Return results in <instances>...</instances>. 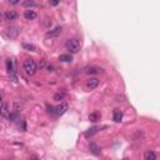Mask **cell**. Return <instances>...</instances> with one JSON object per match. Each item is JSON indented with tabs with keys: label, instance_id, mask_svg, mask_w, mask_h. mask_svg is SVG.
Here are the masks:
<instances>
[{
	"label": "cell",
	"instance_id": "obj_9",
	"mask_svg": "<svg viewBox=\"0 0 160 160\" xmlns=\"http://www.w3.org/2000/svg\"><path fill=\"white\" fill-rule=\"evenodd\" d=\"M4 16H5V20H9V21H13V20H16L18 18V13L15 10H8L5 14H4Z\"/></svg>",
	"mask_w": 160,
	"mask_h": 160
},
{
	"label": "cell",
	"instance_id": "obj_26",
	"mask_svg": "<svg viewBox=\"0 0 160 160\" xmlns=\"http://www.w3.org/2000/svg\"><path fill=\"white\" fill-rule=\"evenodd\" d=\"M0 101H1V95H0Z\"/></svg>",
	"mask_w": 160,
	"mask_h": 160
},
{
	"label": "cell",
	"instance_id": "obj_18",
	"mask_svg": "<svg viewBox=\"0 0 160 160\" xmlns=\"http://www.w3.org/2000/svg\"><path fill=\"white\" fill-rule=\"evenodd\" d=\"M23 48L26 49V50H29V51H35V50H36V46H35V45L28 44V43H24V44H23Z\"/></svg>",
	"mask_w": 160,
	"mask_h": 160
},
{
	"label": "cell",
	"instance_id": "obj_16",
	"mask_svg": "<svg viewBox=\"0 0 160 160\" xmlns=\"http://www.w3.org/2000/svg\"><path fill=\"white\" fill-rule=\"evenodd\" d=\"M59 60L60 62H65V63H71L73 62V56L69 54H62L59 56Z\"/></svg>",
	"mask_w": 160,
	"mask_h": 160
},
{
	"label": "cell",
	"instance_id": "obj_21",
	"mask_svg": "<svg viewBox=\"0 0 160 160\" xmlns=\"http://www.w3.org/2000/svg\"><path fill=\"white\" fill-rule=\"evenodd\" d=\"M64 95H65V94H64V93H56L55 95H54V100H63V98H64Z\"/></svg>",
	"mask_w": 160,
	"mask_h": 160
},
{
	"label": "cell",
	"instance_id": "obj_3",
	"mask_svg": "<svg viewBox=\"0 0 160 160\" xmlns=\"http://www.w3.org/2000/svg\"><path fill=\"white\" fill-rule=\"evenodd\" d=\"M5 34L8 35V38H10V39H15V38L18 36V34H19V28L16 25L8 26V28L5 29Z\"/></svg>",
	"mask_w": 160,
	"mask_h": 160
},
{
	"label": "cell",
	"instance_id": "obj_1",
	"mask_svg": "<svg viewBox=\"0 0 160 160\" xmlns=\"http://www.w3.org/2000/svg\"><path fill=\"white\" fill-rule=\"evenodd\" d=\"M23 69H24L25 74L28 75V77H33V75L36 73V70H38L36 63L34 62L33 59H26L24 62V64H23Z\"/></svg>",
	"mask_w": 160,
	"mask_h": 160
},
{
	"label": "cell",
	"instance_id": "obj_6",
	"mask_svg": "<svg viewBox=\"0 0 160 160\" xmlns=\"http://www.w3.org/2000/svg\"><path fill=\"white\" fill-rule=\"evenodd\" d=\"M68 109H69V105L66 104V103H62L60 105H58L55 108V115L58 116H62L63 114H65L68 111Z\"/></svg>",
	"mask_w": 160,
	"mask_h": 160
},
{
	"label": "cell",
	"instance_id": "obj_12",
	"mask_svg": "<svg viewBox=\"0 0 160 160\" xmlns=\"http://www.w3.org/2000/svg\"><path fill=\"white\" fill-rule=\"evenodd\" d=\"M121 119H123V111L119 109H115L114 110V115H113V120L115 123H120Z\"/></svg>",
	"mask_w": 160,
	"mask_h": 160
},
{
	"label": "cell",
	"instance_id": "obj_7",
	"mask_svg": "<svg viewBox=\"0 0 160 160\" xmlns=\"http://www.w3.org/2000/svg\"><path fill=\"white\" fill-rule=\"evenodd\" d=\"M85 73L90 74V75H98V74L104 73V70H103L101 68H98V66H88L85 69Z\"/></svg>",
	"mask_w": 160,
	"mask_h": 160
},
{
	"label": "cell",
	"instance_id": "obj_13",
	"mask_svg": "<svg viewBox=\"0 0 160 160\" xmlns=\"http://www.w3.org/2000/svg\"><path fill=\"white\" fill-rule=\"evenodd\" d=\"M89 150H90V153L94 154V155H100V148H99L98 144H95V143H91L90 144V145H89Z\"/></svg>",
	"mask_w": 160,
	"mask_h": 160
},
{
	"label": "cell",
	"instance_id": "obj_17",
	"mask_svg": "<svg viewBox=\"0 0 160 160\" xmlns=\"http://www.w3.org/2000/svg\"><path fill=\"white\" fill-rule=\"evenodd\" d=\"M98 130H99V126H93V128H90L89 130H88V131L85 133V138H89V136H93V135H94Z\"/></svg>",
	"mask_w": 160,
	"mask_h": 160
},
{
	"label": "cell",
	"instance_id": "obj_8",
	"mask_svg": "<svg viewBox=\"0 0 160 160\" xmlns=\"http://www.w3.org/2000/svg\"><path fill=\"white\" fill-rule=\"evenodd\" d=\"M62 31H63L62 26H56V28L50 30V31H48L45 36H46V38H55V36H59L60 34H62Z\"/></svg>",
	"mask_w": 160,
	"mask_h": 160
},
{
	"label": "cell",
	"instance_id": "obj_19",
	"mask_svg": "<svg viewBox=\"0 0 160 160\" xmlns=\"http://www.w3.org/2000/svg\"><path fill=\"white\" fill-rule=\"evenodd\" d=\"M36 5V3L35 1H33V0H25L24 3H23V6L24 8H31V6H35Z\"/></svg>",
	"mask_w": 160,
	"mask_h": 160
},
{
	"label": "cell",
	"instance_id": "obj_2",
	"mask_svg": "<svg viewBox=\"0 0 160 160\" xmlns=\"http://www.w3.org/2000/svg\"><path fill=\"white\" fill-rule=\"evenodd\" d=\"M65 48L69 50L71 54H77L80 51V48H81V43L78 39H69L65 44Z\"/></svg>",
	"mask_w": 160,
	"mask_h": 160
},
{
	"label": "cell",
	"instance_id": "obj_11",
	"mask_svg": "<svg viewBox=\"0 0 160 160\" xmlns=\"http://www.w3.org/2000/svg\"><path fill=\"white\" fill-rule=\"evenodd\" d=\"M36 16H38V14L34 10H25L24 11V18L26 20H34V19H36Z\"/></svg>",
	"mask_w": 160,
	"mask_h": 160
},
{
	"label": "cell",
	"instance_id": "obj_20",
	"mask_svg": "<svg viewBox=\"0 0 160 160\" xmlns=\"http://www.w3.org/2000/svg\"><path fill=\"white\" fill-rule=\"evenodd\" d=\"M9 119L11 121H14V123H16V121L20 120V116H19L16 113H13V114H9Z\"/></svg>",
	"mask_w": 160,
	"mask_h": 160
},
{
	"label": "cell",
	"instance_id": "obj_4",
	"mask_svg": "<svg viewBox=\"0 0 160 160\" xmlns=\"http://www.w3.org/2000/svg\"><path fill=\"white\" fill-rule=\"evenodd\" d=\"M99 84H100V80L96 79V78H90V79H88L86 80V89H89V90H94V89H96V88L99 86Z\"/></svg>",
	"mask_w": 160,
	"mask_h": 160
},
{
	"label": "cell",
	"instance_id": "obj_24",
	"mask_svg": "<svg viewBox=\"0 0 160 160\" xmlns=\"http://www.w3.org/2000/svg\"><path fill=\"white\" fill-rule=\"evenodd\" d=\"M45 64H46V63H45V60H41V63L39 64V68H40V69H41V68H44V66H45Z\"/></svg>",
	"mask_w": 160,
	"mask_h": 160
},
{
	"label": "cell",
	"instance_id": "obj_15",
	"mask_svg": "<svg viewBox=\"0 0 160 160\" xmlns=\"http://www.w3.org/2000/svg\"><path fill=\"white\" fill-rule=\"evenodd\" d=\"M100 118H101L100 113L94 111V113H91L90 115H89V120H90V121H93V123H96L98 120H100Z\"/></svg>",
	"mask_w": 160,
	"mask_h": 160
},
{
	"label": "cell",
	"instance_id": "obj_22",
	"mask_svg": "<svg viewBox=\"0 0 160 160\" xmlns=\"http://www.w3.org/2000/svg\"><path fill=\"white\" fill-rule=\"evenodd\" d=\"M49 3H50L51 6H58L60 4V0H49Z\"/></svg>",
	"mask_w": 160,
	"mask_h": 160
},
{
	"label": "cell",
	"instance_id": "obj_14",
	"mask_svg": "<svg viewBox=\"0 0 160 160\" xmlns=\"http://www.w3.org/2000/svg\"><path fill=\"white\" fill-rule=\"evenodd\" d=\"M144 158L146 160H155L157 159V154H155L153 150H146L145 154H144Z\"/></svg>",
	"mask_w": 160,
	"mask_h": 160
},
{
	"label": "cell",
	"instance_id": "obj_23",
	"mask_svg": "<svg viewBox=\"0 0 160 160\" xmlns=\"http://www.w3.org/2000/svg\"><path fill=\"white\" fill-rule=\"evenodd\" d=\"M9 3L11 4V5H16V4L20 3V0H9Z\"/></svg>",
	"mask_w": 160,
	"mask_h": 160
},
{
	"label": "cell",
	"instance_id": "obj_10",
	"mask_svg": "<svg viewBox=\"0 0 160 160\" xmlns=\"http://www.w3.org/2000/svg\"><path fill=\"white\" fill-rule=\"evenodd\" d=\"M9 114H10L9 106H8L6 103H3L1 106H0V115L3 118H9Z\"/></svg>",
	"mask_w": 160,
	"mask_h": 160
},
{
	"label": "cell",
	"instance_id": "obj_27",
	"mask_svg": "<svg viewBox=\"0 0 160 160\" xmlns=\"http://www.w3.org/2000/svg\"><path fill=\"white\" fill-rule=\"evenodd\" d=\"M0 130H1V129H0Z\"/></svg>",
	"mask_w": 160,
	"mask_h": 160
},
{
	"label": "cell",
	"instance_id": "obj_25",
	"mask_svg": "<svg viewBox=\"0 0 160 160\" xmlns=\"http://www.w3.org/2000/svg\"><path fill=\"white\" fill-rule=\"evenodd\" d=\"M1 18H3V15H1V13H0V20H1Z\"/></svg>",
	"mask_w": 160,
	"mask_h": 160
},
{
	"label": "cell",
	"instance_id": "obj_5",
	"mask_svg": "<svg viewBox=\"0 0 160 160\" xmlns=\"http://www.w3.org/2000/svg\"><path fill=\"white\" fill-rule=\"evenodd\" d=\"M6 68H8V73L10 74V77L13 78L14 81H16V75H15V68H14V63L11 59L6 60Z\"/></svg>",
	"mask_w": 160,
	"mask_h": 160
}]
</instances>
